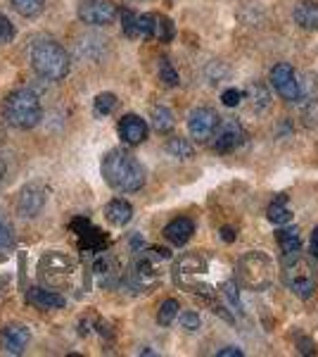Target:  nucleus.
<instances>
[{
    "label": "nucleus",
    "mask_w": 318,
    "mask_h": 357,
    "mask_svg": "<svg viewBox=\"0 0 318 357\" xmlns=\"http://www.w3.org/2000/svg\"><path fill=\"white\" fill-rule=\"evenodd\" d=\"M102 176L109 188L121 193L141 191L145 186V167L121 148H114L102 158Z\"/></svg>",
    "instance_id": "1"
},
{
    "label": "nucleus",
    "mask_w": 318,
    "mask_h": 357,
    "mask_svg": "<svg viewBox=\"0 0 318 357\" xmlns=\"http://www.w3.org/2000/svg\"><path fill=\"white\" fill-rule=\"evenodd\" d=\"M31 67L38 77L48 79V82H60L69 74L72 60H69L67 50L57 41L50 38H38L31 45Z\"/></svg>",
    "instance_id": "2"
},
{
    "label": "nucleus",
    "mask_w": 318,
    "mask_h": 357,
    "mask_svg": "<svg viewBox=\"0 0 318 357\" xmlns=\"http://www.w3.org/2000/svg\"><path fill=\"white\" fill-rule=\"evenodd\" d=\"M3 114L8 119V124L15 126V129H33L40 122L43 110H40V100L33 91L17 89L5 98Z\"/></svg>",
    "instance_id": "3"
},
{
    "label": "nucleus",
    "mask_w": 318,
    "mask_h": 357,
    "mask_svg": "<svg viewBox=\"0 0 318 357\" xmlns=\"http://www.w3.org/2000/svg\"><path fill=\"white\" fill-rule=\"evenodd\" d=\"M235 276L245 289L266 291L273 284V260L259 250L245 252L235 264Z\"/></svg>",
    "instance_id": "4"
},
{
    "label": "nucleus",
    "mask_w": 318,
    "mask_h": 357,
    "mask_svg": "<svg viewBox=\"0 0 318 357\" xmlns=\"http://www.w3.org/2000/svg\"><path fill=\"white\" fill-rule=\"evenodd\" d=\"M207 274V257L200 252H188V255L178 257L176 267H173V276L181 286H186L188 291L200 293L205 298H212L214 293L207 284H198V276Z\"/></svg>",
    "instance_id": "5"
},
{
    "label": "nucleus",
    "mask_w": 318,
    "mask_h": 357,
    "mask_svg": "<svg viewBox=\"0 0 318 357\" xmlns=\"http://www.w3.org/2000/svg\"><path fill=\"white\" fill-rule=\"evenodd\" d=\"M285 260V284L287 289H290L294 296L302 298V301H309L311 296H314L316 291V276H314V269H311V264L302 260L297 255L292 257H283Z\"/></svg>",
    "instance_id": "6"
},
{
    "label": "nucleus",
    "mask_w": 318,
    "mask_h": 357,
    "mask_svg": "<svg viewBox=\"0 0 318 357\" xmlns=\"http://www.w3.org/2000/svg\"><path fill=\"white\" fill-rule=\"evenodd\" d=\"M271 86H273L276 93L287 102H297L304 93L297 72H294L287 62H280V65H276L271 69Z\"/></svg>",
    "instance_id": "7"
},
{
    "label": "nucleus",
    "mask_w": 318,
    "mask_h": 357,
    "mask_svg": "<svg viewBox=\"0 0 318 357\" xmlns=\"http://www.w3.org/2000/svg\"><path fill=\"white\" fill-rule=\"evenodd\" d=\"M119 17V8L112 0H84L79 5V20L90 26H107L114 24Z\"/></svg>",
    "instance_id": "8"
},
{
    "label": "nucleus",
    "mask_w": 318,
    "mask_h": 357,
    "mask_svg": "<svg viewBox=\"0 0 318 357\" xmlns=\"http://www.w3.org/2000/svg\"><path fill=\"white\" fill-rule=\"evenodd\" d=\"M212 146L214 151L218 153H230L235 151L238 146H242V141H245V131H242L240 122H235V119H218L216 129H214L212 134Z\"/></svg>",
    "instance_id": "9"
},
{
    "label": "nucleus",
    "mask_w": 318,
    "mask_h": 357,
    "mask_svg": "<svg viewBox=\"0 0 318 357\" xmlns=\"http://www.w3.org/2000/svg\"><path fill=\"white\" fill-rule=\"evenodd\" d=\"M218 114L209 110V107H198V110H193L188 114V131L193 138H198V141H209L214 129H216L218 124Z\"/></svg>",
    "instance_id": "10"
},
{
    "label": "nucleus",
    "mask_w": 318,
    "mask_h": 357,
    "mask_svg": "<svg viewBox=\"0 0 318 357\" xmlns=\"http://www.w3.org/2000/svg\"><path fill=\"white\" fill-rule=\"evenodd\" d=\"M45 205V188L38 186V183H26L19 191V198H17V212L24 220H31L36 217Z\"/></svg>",
    "instance_id": "11"
},
{
    "label": "nucleus",
    "mask_w": 318,
    "mask_h": 357,
    "mask_svg": "<svg viewBox=\"0 0 318 357\" xmlns=\"http://www.w3.org/2000/svg\"><path fill=\"white\" fill-rule=\"evenodd\" d=\"M40 272L48 281H57V279H69L74 274V262L69 260L62 252H48V255L40 260Z\"/></svg>",
    "instance_id": "12"
},
{
    "label": "nucleus",
    "mask_w": 318,
    "mask_h": 357,
    "mask_svg": "<svg viewBox=\"0 0 318 357\" xmlns=\"http://www.w3.org/2000/svg\"><path fill=\"white\" fill-rule=\"evenodd\" d=\"M119 136L129 146H141L148 138V122L138 114H126L119 122Z\"/></svg>",
    "instance_id": "13"
},
{
    "label": "nucleus",
    "mask_w": 318,
    "mask_h": 357,
    "mask_svg": "<svg viewBox=\"0 0 318 357\" xmlns=\"http://www.w3.org/2000/svg\"><path fill=\"white\" fill-rule=\"evenodd\" d=\"M29 341H31V333H29L26 326H22V324H10V326H5L3 333H0V345H3L10 355H22L29 345Z\"/></svg>",
    "instance_id": "14"
},
{
    "label": "nucleus",
    "mask_w": 318,
    "mask_h": 357,
    "mask_svg": "<svg viewBox=\"0 0 318 357\" xmlns=\"http://www.w3.org/2000/svg\"><path fill=\"white\" fill-rule=\"evenodd\" d=\"M157 257L150 255V257H141V260L136 262V267H133V284L138 286V289H150V286H154L159 281V272H157V264H154Z\"/></svg>",
    "instance_id": "15"
},
{
    "label": "nucleus",
    "mask_w": 318,
    "mask_h": 357,
    "mask_svg": "<svg viewBox=\"0 0 318 357\" xmlns=\"http://www.w3.org/2000/svg\"><path fill=\"white\" fill-rule=\"evenodd\" d=\"M195 234V224L188 217H178L164 227V238L173 245H186Z\"/></svg>",
    "instance_id": "16"
},
{
    "label": "nucleus",
    "mask_w": 318,
    "mask_h": 357,
    "mask_svg": "<svg viewBox=\"0 0 318 357\" xmlns=\"http://www.w3.org/2000/svg\"><path fill=\"white\" fill-rule=\"evenodd\" d=\"M29 303L36 305L38 310H62L67 305L62 293L50 291V289H38V286L29 291Z\"/></svg>",
    "instance_id": "17"
},
{
    "label": "nucleus",
    "mask_w": 318,
    "mask_h": 357,
    "mask_svg": "<svg viewBox=\"0 0 318 357\" xmlns=\"http://www.w3.org/2000/svg\"><path fill=\"white\" fill-rule=\"evenodd\" d=\"M105 217L112 227H126V224L133 220V207L129 200L114 198V200H109L105 207Z\"/></svg>",
    "instance_id": "18"
},
{
    "label": "nucleus",
    "mask_w": 318,
    "mask_h": 357,
    "mask_svg": "<svg viewBox=\"0 0 318 357\" xmlns=\"http://www.w3.org/2000/svg\"><path fill=\"white\" fill-rule=\"evenodd\" d=\"M294 22L306 31H318V3L304 0L294 8Z\"/></svg>",
    "instance_id": "19"
},
{
    "label": "nucleus",
    "mask_w": 318,
    "mask_h": 357,
    "mask_svg": "<svg viewBox=\"0 0 318 357\" xmlns=\"http://www.w3.org/2000/svg\"><path fill=\"white\" fill-rule=\"evenodd\" d=\"M278 245L283 250V257H292L299 252V248H302V238H299V229H280L278 231Z\"/></svg>",
    "instance_id": "20"
},
{
    "label": "nucleus",
    "mask_w": 318,
    "mask_h": 357,
    "mask_svg": "<svg viewBox=\"0 0 318 357\" xmlns=\"http://www.w3.org/2000/svg\"><path fill=\"white\" fill-rule=\"evenodd\" d=\"M266 217H269V222L276 224V227H283V224H290L292 222V212L287 210V198H285V195H278V198H276L273 203L269 205V210H266Z\"/></svg>",
    "instance_id": "21"
},
{
    "label": "nucleus",
    "mask_w": 318,
    "mask_h": 357,
    "mask_svg": "<svg viewBox=\"0 0 318 357\" xmlns=\"http://www.w3.org/2000/svg\"><path fill=\"white\" fill-rule=\"evenodd\" d=\"M173 114L169 107H152V126L159 131V134H169V131L173 129Z\"/></svg>",
    "instance_id": "22"
},
{
    "label": "nucleus",
    "mask_w": 318,
    "mask_h": 357,
    "mask_svg": "<svg viewBox=\"0 0 318 357\" xmlns=\"http://www.w3.org/2000/svg\"><path fill=\"white\" fill-rule=\"evenodd\" d=\"M117 105H119V100L114 93H100V96H95L93 112H95V117H107V114H112L117 110Z\"/></svg>",
    "instance_id": "23"
},
{
    "label": "nucleus",
    "mask_w": 318,
    "mask_h": 357,
    "mask_svg": "<svg viewBox=\"0 0 318 357\" xmlns=\"http://www.w3.org/2000/svg\"><path fill=\"white\" fill-rule=\"evenodd\" d=\"M166 153L176 160H188V158H193V146H190L186 138H181V136L169 138V141H166Z\"/></svg>",
    "instance_id": "24"
},
{
    "label": "nucleus",
    "mask_w": 318,
    "mask_h": 357,
    "mask_svg": "<svg viewBox=\"0 0 318 357\" xmlns=\"http://www.w3.org/2000/svg\"><path fill=\"white\" fill-rule=\"evenodd\" d=\"M173 33H176V29H173V22L169 20V17L154 15V38L169 43L171 38H173Z\"/></svg>",
    "instance_id": "25"
},
{
    "label": "nucleus",
    "mask_w": 318,
    "mask_h": 357,
    "mask_svg": "<svg viewBox=\"0 0 318 357\" xmlns=\"http://www.w3.org/2000/svg\"><path fill=\"white\" fill-rule=\"evenodd\" d=\"M178 301H173V298H166L164 303L159 305V312H157V321L161 326H169L173 319L178 317Z\"/></svg>",
    "instance_id": "26"
},
{
    "label": "nucleus",
    "mask_w": 318,
    "mask_h": 357,
    "mask_svg": "<svg viewBox=\"0 0 318 357\" xmlns=\"http://www.w3.org/2000/svg\"><path fill=\"white\" fill-rule=\"evenodd\" d=\"M10 5L24 17H36L43 10L45 0H10Z\"/></svg>",
    "instance_id": "27"
},
{
    "label": "nucleus",
    "mask_w": 318,
    "mask_h": 357,
    "mask_svg": "<svg viewBox=\"0 0 318 357\" xmlns=\"http://www.w3.org/2000/svg\"><path fill=\"white\" fill-rule=\"evenodd\" d=\"M159 82H164V86H171V89L181 84V77H178V72L171 67V62L166 57L159 60Z\"/></svg>",
    "instance_id": "28"
},
{
    "label": "nucleus",
    "mask_w": 318,
    "mask_h": 357,
    "mask_svg": "<svg viewBox=\"0 0 318 357\" xmlns=\"http://www.w3.org/2000/svg\"><path fill=\"white\" fill-rule=\"evenodd\" d=\"M121 29L129 38H138V15L131 10H121Z\"/></svg>",
    "instance_id": "29"
},
{
    "label": "nucleus",
    "mask_w": 318,
    "mask_h": 357,
    "mask_svg": "<svg viewBox=\"0 0 318 357\" xmlns=\"http://www.w3.org/2000/svg\"><path fill=\"white\" fill-rule=\"evenodd\" d=\"M138 38H154V15H138Z\"/></svg>",
    "instance_id": "30"
},
{
    "label": "nucleus",
    "mask_w": 318,
    "mask_h": 357,
    "mask_svg": "<svg viewBox=\"0 0 318 357\" xmlns=\"http://www.w3.org/2000/svg\"><path fill=\"white\" fill-rule=\"evenodd\" d=\"M15 245V231L5 220H0V252H8L13 250Z\"/></svg>",
    "instance_id": "31"
},
{
    "label": "nucleus",
    "mask_w": 318,
    "mask_h": 357,
    "mask_svg": "<svg viewBox=\"0 0 318 357\" xmlns=\"http://www.w3.org/2000/svg\"><path fill=\"white\" fill-rule=\"evenodd\" d=\"M223 296H225V301H228V305L233 307V312L238 310V312H242V303H240V293H238V286L230 281V284H225L223 286Z\"/></svg>",
    "instance_id": "32"
},
{
    "label": "nucleus",
    "mask_w": 318,
    "mask_h": 357,
    "mask_svg": "<svg viewBox=\"0 0 318 357\" xmlns=\"http://www.w3.org/2000/svg\"><path fill=\"white\" fill-rule=\"evenodd\" d=\"M178 321H181V326H183L186 331H198V329H200V324H202L200 314H198V312H190V310H186V312L178 314Z\"/></svg>",
    "instance_id": "33"
},
{
    "label": "nucleus",
    "mask_w": 318,
    "mask_h": 357,
    "mask_svg": "<svg viewBox=\"0 0 318 357\" xmlns=\"http://www.w3.org/2000/svg\"><path fill=\"white\" fill-rule=\"evenodd\" d=\"M242 98H245V93L238 89H225L223 93H221V102L225 107H238L240 102H242Z\"/></svg>",
    "instance_id": "34"
},
{
    "label": "nucleus",
    "mask_w": 318,
    "mask_h": 357,
    "mask_svg": "<svg viewBox=\"0 0 318 357\" xmlns=\"http://www.w3.org/2000/svg\"><path fill=\"white\" fill-rule=\"evenodd\" d=\"M13 38H15V26H13V22H10L5 15H0V45L10 43Z\"/></svg>",
    "instance_id": "35"
},
{
    "label": "nucleus",
    "mask_w": 318,
    "mask_h": 357,
    "mask_svg": "<svg viewBox=\"0 0 318 357\" xmlns=\"http://www.w3.org/2000/svg\"><path fill=\"white\" fill-rule=\"evenodd\" d=\"M250 91H252V93H257V102H259V107H266V105H269V91L262 89V86H259V84H254Z\"/></svg>",
    "instance_id": "36"
},
{
    "label": "nucleus",
    "mask_w": 318,
    "mask_h": 357,
    "mask_svg": "<svg viewBox=\"0 0 318 357\" xmlns=\"http://www.w3.org/2000/svg\"><path fill=\"white\" fill-rule=\"evenodd\" d=\"M216 355H218V357H242L245 353H242L238 345H225V348L216 350Z\"/></svg>",
    "instance_id": "37"
},
{
    "label": "nucleus",
    "mask_w": 318,
    "mask_h": 357,
    "mask_svg": "<svg viewBox=\"0 0 318 357\" xmlns=\"http://www.w3.org/2000/svg\"><path fill=\"white\" fill-rule=\"evenodd\" d=\"M309 252H311V257L318 262V227L311 231V238H309Z\"/></svg>",
    "instance_id": "38"
},
{
    "label": "nucleus",
    "mask_w": 318,
    "mask_h": 357,
    "mask_svg": "<svg viewBox=\"0 0 318 357\" xmlns=\"http://www.w3.org/2000/svg\"><path fill=\"white\" fill-rule=\"evenodd\" d=\"M235 238H238L235 229H230V227H223V229H221V241H225V243H233Z\"/></svg>",
    "instance_id": "39"
},
{
    "label": "nucleus",
    "mask_w": 318,
    "mask_h": 357,
    "mask_svg": "<svg viewBox=\"0 0 318 357\" xmlns=\"http://www.w3.org/2000/svg\"><path fill=\"white\" fill-rule=\"evenodd\" d=\"M299 345H302V355H314V343H309L306 338H299Z\"/></svg>",
    "instance_id": "40"
},
{
    "label": "nucleus",
    "mask_w": 318,
    "mask_h": 357,
    "mask_svg": "<svg viewBox=\"0 0 318 357\" xmlns=\"http://www.w3.org/2000/svg\"><path fill=\"white\" fill-rule=\"evenodd\" d=\"M3 172H5V167H3V162H0V178H3Z\"/></svg>",
    "instance_id": "41"
}]
</instances>
